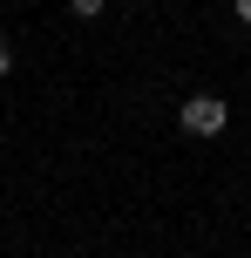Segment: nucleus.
Listing matches in <instances>:
<instances>
[{
  "label": "nucleus",
  "mask_w": 251,
  "mask_h": 258,
  "mask_svg": "<svg viewBox=\"0 0 251 258\" xmlns=\"http://www.w3.org/2000/svg\"><path fill=\"white\" fill-rule=\"evenodd\" d=\"M184 136H217V129L231 122V109H224V95H184Z\"/></svg>",
  "instance_id": "obj_1"
},
{
  "label": "nucleus",
  "mask_w": 251,
  "mask_h": 258,
  "mask_svg": "<svg viewBox=\"0 0 251 258\" xmlns=\"http://www.w3.org/2000/svg\"><path fill=\"white\" fill-rule=\"evenodd\" d=\"M238 21H244V27H251V0H238Z\"/></svg>",
  "instance_id": "obj_4"
},
{
  "label": "nucleus",
  "mask_w": 251,
  "mask_h": 258,
  "mask_svg": "<svg viewBox=\"0 0 251 258\" xmlns=\"http://www.w3.org/2000/svg\"><path fill=\"white\" fill-rule=\"evenodd\" d=\"M7 68H14V48H7V41H0V75H7Z\"/></svg>",
  "instance_id": "obj_3"
},
{
  "label": "nucleus",
  "mask_w": 251,
  "mask_h": 258,
  "mask_svg": "<svg viewBox=\"0 0 251 258\" xmlns=\"http://www.w3.org/2000/svg\"><path fill=\"white\" fill-rule=\"evenodd\" d=\"M68 7H75V14H102L109 0H68Z\"/></svg>",
  "instance_id": "obj_2"
}]
</instances>
